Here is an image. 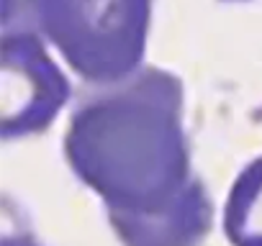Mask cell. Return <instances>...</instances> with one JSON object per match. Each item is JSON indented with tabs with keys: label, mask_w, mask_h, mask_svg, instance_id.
I'll return each instance as SVG.
<instances>
[{
	"label": "cell",
	"mask_w": 262,
	"mask_h": 246,
	"mask_svg": "<svg viewBox=\"0 0 262 246\" xmlns=\"http://www.w3.org/2000/svg\"><path fill=\"white\" fill-rule=\"evenodd\" d=\"M39 34L70 69L98 87L137 75L155 0H24Z\"/></svg>",
	"instance_id": "2"
},
{
	"label": "cell",
	"mask_w": 262,
	"mask_h": 246,
	"mask_svg": "<svg viewBox=\"0 0 262 246\" xmlns=\"http://www.w3.org/2000/svg\"><path fill=\"white\" fill-rule=\"evenodd\" d=\"M70 95V80L39 34L6 29L0 44V136L11 141L47 131Z\"/></svg>",
	"instance_id": "3"
},
{
	"label": "cell",
	"mask_w": 262,
	"mask_h": 246,
	"mask_svg": "<svg viewBox=\"0 0 262 246\" xmlns=\"http://www.w3.org/2000/svg\"><path fill=\"white\" fill-rule=\"evenodd\" d=\"M224 236L231 246H262V157L236 175L226 195Z\"/></svg>",
	"instance_id": "4"
},
{
	"label": "cell",
	"mask_w": 262,
	"mask_h": 246,
	"mask_svg": "<svg viewBox=\"0 0 262 246\" xmlns=\"http://www.w3.org/2000/svg\"><path fill=\"white\" fill-rule=\"evenodd\" d=\"M3 246H41L36 238L26 236V233H16V236H6L3 238Z\"/></svg>",
	"instance_id": "5"
},
{
	"label": "cell",
	"mask_w": 262,
	"mask_h": 246,
	"mask_svg": "<svg viewBox=\"0 0 262 246\" xmlns=\"http://www.w3.org/2000/svg\"><path fill=\"white\" fill-rule=\"evenodd\" d=\"M183 108L180 77L144 67L70 118L64 159L103 200L123 246H198L211 231L213 203L190 169Z\"/></svg>",
	"instance_id": "1"
}]
</instances>
